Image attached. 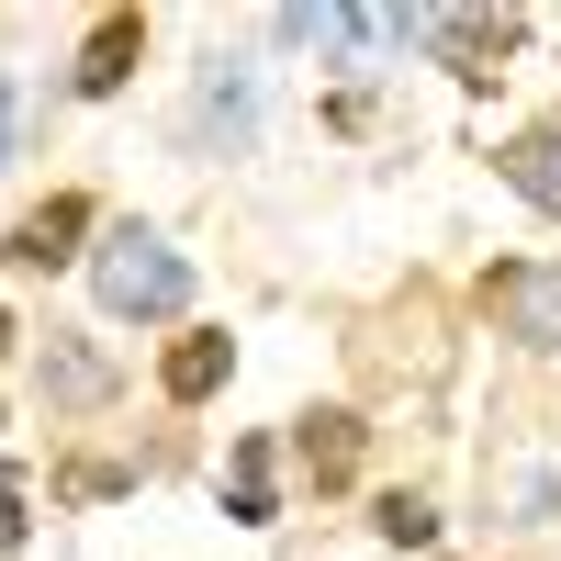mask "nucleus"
Returning a JSON list of instances; mask_svg holds the SVG:
<instances>
[{"label": "nucleus", "instance_id": "nucleus-1", "mask_svg": "<svg viewBox=\"0 0 561 561\" xmlns=\"http://www.w3.org/2000/svg\"><path fill=\"white\" fill-rule=\"evenodd\" d=\"M90 293H102V314H135V325H169L180 304H192V259H180L158 225H113L102 248H90Z\"/></svg>", "mask_w": 561, "mask_h": 561}, {"label": "nucleus", "instance_id": "nucleus-2", "mask_svg": "<svg viewBox=\"0 0 561 561\" xmlns=\"http://www.w3.org/2000/svg\"><path fill=\"white\" fill-rule=\"evenodd\" d=\"M404 45H427V57H449L460 79H494V57L517 45V12H404Z\"/></svg>", "mask_w": 561, "mask_h": 561}, {"label": "nucleus", "instance_id": "nucleus-3", "mask_svg": "<svg viewBox=\"0 0 561 561\" xmlns=\"http://www.w3.org/2000/svg\"><path fill=\"white\" fill-rule=\"evenodd\" d=\"M483 293H494V314H505V337H517V348H561V270H550V259L494 270Z\"/></svg>", "mask_w": 561, "mask_h": 561}, {"label": "nucleus", "instance_id": "nucleus-4", "mask_svg": "<svg viewBox=\"0 0 561 561\" xmlns=\"http://www.w3.org/2000/svg\"><path fill=\"white\" fill-rule=\"evenodd\" d=\"M248 124H259V79L248 68H203V90H192V147L214 158V147H248Z\"/></svg>", "mask_w": 561, "mask_h": 561}, {"label": "nucleus", "instance_id": "nucleus-5", "mask_svg": "<svg viewBox=\"0 0 561 561\" xmlns=\"http://www.w3.org/2000/svg\"><path fill=\"white\" fill-rule=\"evenodd\" d=\"M79 237H90V203L57 192V203H34V214L12 225V248H0V259H12V270H57V259H79Z\"/></svg>", "mask_w": 561, "mask_h": 561}, {"label": "nucleus", "instance_id": "nucleus-6", "mask_svg": "<svg viewBox=\"0 0 561 561\" xmlns=\"http://www.w3.org/2000/svg\"><path fill=\"white\" fill-rule=\"evenodd\" d=\"M494 169H505V192H517V203L561 214V124H528V135H505V147H494Z\"/></svg>", "mask_w": 561, "mask_h": 561}, {"label": "nucleus", "instance_id": "nucleus-7", "mask_svg": "<svg viewBox=\"0 0 561 561\" xmlns=\"http://www.w3.org/2000/svg\"><path fill=\"white\" fill-rule=\"evenodd\" d=\"M293 460H304V472H314L325 494H337V483L359 472V415H348V404H314L304 427H293Z\"/></svg>", "mask_w": 561, "mask_h": 561}, {"label": "nucleus", "instance_id": "nucleus-8", "mask_svg": "<svg viewBox=\"0 0 561 561\" xmlns=\"http://www.w3.org/2000/svg\"><path fill=\"white\" fill-rule=\"evenodd\" d=\"M135 57H147V12L90 23V45H79V90H90V102H102V90H124V79H135Z\"/></svg>", "mask_w": 561, "mask_h": 561}, {"label": "nucleus", "instance_id": "nucleus-9", "mask_svg": "<svg viewBox=\"0 0 561 561\" xmlns=\"http://www.w3.org/2000/svg\"><path fill=\"white\" fill-rule=\"evenodd\" d=\"M45 393H57L68 415H90V404L113 393V359L90 348V337H57V325H45Z\"/></svg>", "mask_w": 561, "mask_h": 561}, {"label": "nucleus", "instance_id": "nucleus-10", "mask_svg": "<svg viewBox=\"0 0 561 561\" xmlns=\"http://www.w3.org/2000/svg\"><path fill=\"white\" fill-rule=\"evenodd\" d=\"M225 370H237V337H180V348L158 359V382H169V404H214Z\"/></svg>", "mask_w": 561, "mask_h": 561}, {"label": "nucleus", "instance_id": "nucleus-11", "mask_svg": "<svg viewBox=\"0 0 561 561\" xmlns=\"http://www.w3.org/2000/svg\"><path fill=\"white\" fill-rule=\"evenodd\" d=\"M370 528H382L393 550H427V539H438V505H427V494H382V505H370Z\"/></svg>", "mask_w": 561, "mask_h": 561}, {"label": "nucleus", "instance_id": "nucleus-12", "mask_svg": "<svg viewBox=\"0 0 561 561\" xmlns=\"http://www.w3.org/2000/svg\"><path fill=\"white\" fill-rule=\"evenodd\" d=\"M124 483H135L124 460H79V472H68V494H79V505H90V494H124Z\"/></svg>", "mask_w": 561, "mask_h": 561}, {"label": "nucleus", "instance_id": "nucleus-13", "mask_svg": "<svg viewBox=\"0 0 561 561\" xmlns=\"http://www.w3.org/2000/svg\"><path fill=\"white\" fill-rule=\"evenodd\" d=\"M0 550H23V472L0 460Z\"/></svg>", "mask_w": 561, "mask_h": 561}, {"label": "nucleus", "instance_id": "nucleus-14", "mask_svg": "<svg viewBox=\"0 0 561 561\" xmlns=\"http://www.w3.org/2000/svg\"><path fill=\"white\" fill-rule=\"evenodd\" d=\"M0 158H12V79H0Z\"/></svg>", "mask_w": 561, "mask_h": 561}]
</instances>
